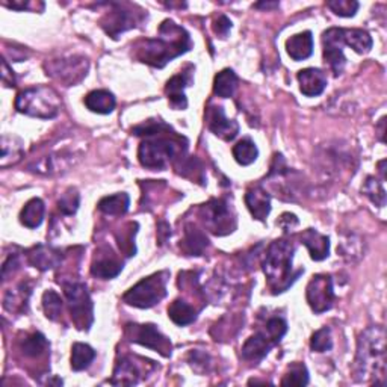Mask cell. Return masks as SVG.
Returning <instances> with one entry per match:
<instances>
[{
    "instance_id": "obj_7",
    "label": "cell",
    "mask_w": 387,
    "mask_h": 387,
    "mask_svg": "<svg viewBox=\"0 0 387 387\" xmlns=\"http://www.w3.org/2000/svg\"><path fill=\"white\" fill-rule=\"evenodd\" d=\"M62 286L68 300L73 322L79 330H88L94 321V305L86 286L80 281H70Z\"/></svg>"
},
{
    "instance_id": "obj_51",
    "label": "cell",
    "mask_w": 387,
    "mask_h": 387,
    "mask_svg": "<svg viewBox=\"0 0 387 387\" xmlns=\"http://www.w3.org/2000/svg\"><path fill=\"white\" fill-rule=\"evenodd\" d=\"M384 123H386V118H381L380 120V133H378V135H380V141L381 142H384V138H383V135H384Z\"/></svg>"
},
{
    "instance_id": "obj_4",
    "label": "cell",
    "mask_w": 387,
    "mask_h": 387,
    "mask_svg": "<svg viewBox=\"0 0 387 387\" xmlns=\"http://www.w3.org/2000/svg\"><path fill=\"white\" fill-rule=\"evenodd\" d=\"M173 129H168V131L162 132L167 133ZM162 133L149 136L153 138L150 141H144L140 149H138V159L140 164L149 169H158V171H162L165 169L169 162L182 151V136L176 135L174 132L169 133L168 136H162Z\"/></svg>"
},
{
    "instance_id": "obj_37",
    "label": "cell",
    "mask_w": 387,
    "mask_h": 387,
    "mask_svg": "<svg viewBox=\"0 0 387 387\" xmlns=\"http://www.w3.org/2000/svg\"><path fill=\"white\" fill-rule=\"evenodd\" d=\"M361 192L372 201V203L378 207L386 206V191L383 187V182L378 180L377 177H368L366 182L363 183Z\"/></svg>"
},
{
    "instance_id": "obj_20",
    "label": "cell",
    "mask_w": 387,
    "mask_h": 387,
    "mask_svg": "<svg viewBox=\"0 0 387 387\" xmlns=\"http://www.w3.org/2000/svg\"><path fill=\"white\" fill-rule=\"evenodd\" d=\"M303 245L308 247L310 257L313 261L321 262L328 257L330 254V239L325 235H321L318 230L308 229L301 235Z\"/></svg>"
},
{
    "instance_id": "obj_36",
    "label": "cell",
    "mask_w": 387,
    "mask_h": 387,
    "mask_svg": "<svg viewBox=\"0 0 387 387\" xmlns=\"http://www.w3.org/2000/svg\"><path fill=\"white\" fill-rule=\"evenodd\" d=\"M48 350V342L44 334L34 333L21 342V351L26 357H41Z\"/></svg>"
},
{
    "instance_id": "obj_2",
    "label": "cell",
    "mask_w": 387,
    "mask_h": 387,
    "mask_svg": "<svg viewBox=\"0 0 387 387\" xmlns=\"http://www.w3.org/2000/svg\"><path fill=\"white\" fill-rule=\"evenodd\" d=\"M352 372L359 383H370L375 386L384 384L386 332L383 327H369L359 336Z\"/></svg>"
},
{
    "instance_id": "obj_12",
    "label": "cell",
    "mask_w": 387,
    "mask_h": 387,
    "mask_svg": "<svg viewBox=\"0 0 387 387\" xmlns=\"http://www.w3.org/2000/svg\"><path fill=\"white\" fill-rule=\"evenodd\" d=\"M305 298L314 313H324L332 309L336 298L332 276H327V274L314 276L308 285Z\"/></svg>"
},
{
    "instance_id": "obj_35",
    "label": "cell",
    "mask_w": 387,
    "mask_h": 387,
    "mask_svg": "<svg viewBox=\"0 0 387 387\" xmlns=\"http://www.w3.org/2000/svg\"><path fill=\"white\" fill-rule=\"evenodd\" d=\"M257 156H259V149H257V145L249 138L239 141L235 147H233V158H235L236 162L242 167L252 165L253 162H256Z\"/></svg>"
},
{
    "instance_id": "obj_49",
    "label": "cell",
    "mask_w": 387,
    "mask_h": 387,
    "mask_svg": "<svg viewBox=\"0 0 387 387\" xmlns=\"http://www.w3.org/2000/svg\"><path fill=\"white\" fill-rule=\"evenodd\" d=\"M2 82L6 86H15V76L12 68H10L8 62L3 59L2 61Z\"/></svg>"
},
{
    "instance_id": "obj_24",
    "label": "cell",
    "mask_w": 387,
    "mask_h": 387,
    "mask_svg": "<svg viewBox=\"0 0 387 387\" xmlns=\"http://www.w3.org/2000/svg\"><path fill=\"white\" fill-rule=\"evenodd\" d=\"M209 245V239L201 230H198L194 225H187L185 227V236L180 244L182 252L188 256H201Z\"/></svg>"
},
{
    "instance_id": "obj_16",
    "label": "cell",
    "mask_w": 387,
    "mask_h": 387,
    "mask_svg": "<svg viewBox=\"0 0 387 387\" xmlns=\"http://www.w3.org/2000/svg\"><path fill=\"white\" fill-rule=\"evenodd\" d=\"M28 262L39 271L55 270L62 262V253L53 247L39 244L28 252Z\"/></svg>"
},
{
    "instance_id": "obj_6",
    "label": "cell",
    "mask_w": 387,
    "mask_h": 387,
    "mask_svg": "<svg viewBox=\"0 0 387 387\" xmlns=\"http://www.w3.org/2000/svg\"><path fill=\"white\" fill-rule=\"evenodd\" d=\"M168 279V271H159L142 279L123 295L124 303L138 309H150L159 304L167 296Z\"/></svg>"
},
{
    "instance_id": "obj_31",
    "label": "cell",
    "mask_w": 387,
    "mask_h": 387,
    "mask_svg": "<svg viewBox=\"0 0 387 387\" xmlns=\"http://www.w3.org/2000/svg\"><path fill=\"white\" fill-rule=\"evenodd\" d=\"M129 206H131V198L126 192H118L99 201V211L106 215H124L129 211Z\"/></svg>"
},
{
    "instance_id": "obj_15",
    "label": "cell",
    "mask_w": 387,
    "mask_h": 387,
    "mask_svg": "<svg viewBox=\"0 0 387 387\" xmlns=\"http://www.w3.org/2000/svg\"><path fill=\"white\" fill-rule=\"evenodd\" d=\"M192 73L194 71H182V73H179V75L173 76L167 82L165 93L169 100V104H171V106L177 111H183L188 106V100H187V95H185V90H187L188 86H191L194 82Z\"/></svg>"
},
{
    "instance_id": "obj_23",
    "label": "cell",
    "mask_w": 387,
    "mask_h": 387,
    "mask_svg": "<svg viewBox=\"0 0 387 387\" xmlns=\"http://www.w3.org/2000/svg\"><path fill=\"white\" fill-rule=\"evenodd\" d=\"M286 52L294 61H304L313 53V37L310 30L290 37L286 41Z\"/></svg>"
},
{
    "instance_id": "obj_34",
    "label": "cell",
    "mask_w": 387,
    "mask_h": 387,
    "mask_svg": "<svg viewBox=\"0 0 387 387\" xmlns=\"http://www.w3.org/2000/svg\"><path fill=\"white\" fill-rule=\"evenodd\" d=\"M95 359V351L86 343H75L71 348V369L80 372L91 365Z\"/></svg>"
},
{
    "instance_id": "obj_14",
    "label": "cell",
    "mask_w": 387,
    "mask_h": 387,
    "mask_svg": "<svg viewBox=\"0 0 387 387\" xmlns=\"http://www.w3.org/2000/svg\"><path fill=\"white\" fill-rule=\"evenodd\" d=\"M206 120L209 131L224 141L235 140L239 133V124L235 120L225 117L224 109L221 106L209 108Z\"/></svg>"
},
{
    "instance_id": "obj_5",
    "label": "cell",
    "mask_w": 387,
    "mask_h": 387,
    "mask_svg": "<svg viewBox=\"0 0 387 387\" xmlns=\"http://www.w3.org/2000/svg\"><path fill=\"white\" fill-rule=\"evenodd\" d=\"M62 106V102L50 86H32L19 93L15 99V109L20 114L41 118V120H52L59 114Z\"/></svg>"
},
{
    "instance_id": "obj_52",
    "label": "cell",
    "mask_w": 387,
    "mask_h": 387,
    "mask_svg": "<svg viewBox=\"0 0 387 387\" xmlns=\"http://www.w3.org/2000/svg\"><path fill=\"white\" fill-rule=\"evenodd\" d=\"M384 165H386V160H381L380 164H378V168H380V173H381V180H386V171H384Z\"/></svg>"
},
{
    "instance_id": "obj_26",
    "label": "cell",
    "mask_w": 387,
    "mask_h": 387,
    "mask_svg": "<svg viewBox=\"0 0 387 387\" xmlns=\"http://www.w3.org/2000/svg\"><path fill=\"white\" fill-rule=\"evenodd\" d=\"M46 214V206L41 198L29 200L20 212V223L28 229H37L41 225Z\"/></svg>"
},
{
    "instance_id": "obj_8",
    "label": "cell",
    "mask_w": 387,
    "mask_h": 387,
    "mask_svg": "<svg viewBox=\"0 0 387 387\" xmlns=\"http://www.w3.org/2000/svg\"><path fill=\"white\" fill-rule=\"evenodd\" d=\"M46 75L53 77L66 86H73L84 80L88 75L90 62L84 56H68V58L50 59L44 64Z\"/></svg>"
},
{
    "instance_id": "obj_21",
    "label": "cell",
    "mask_w": 387,
    "mask_h": 387,
    "mask_svg": "<svg viewBox=\"0 0 387 387\" xmlns=\"http://www.w3.org/2000/svg\"><path fill=\"white\" fill-rule=\"evenodd\" d=\"M141 380V370L131 357H123L114 369L111 384L114 386H135Z\"/></svg>"
},
{
    "instance_id": "obj_43",
    "label": "cell",
    "mask_w": 387,
    "mask_h": 387,
    "mask_svg": "<svg viewBox=\"0 0 387 387\" xmlns=\"http://www.w3.org/2000/svg\"><path fill=\"white\" fill-rule=\"evenodd\" d=\"M327 6L339 17H354L360 5L356 0H330Z\"/></svg>"
},
{
    "instance_id": "obj_17",
    "label": "cell",
    "mask_w": 387,
    "mask_h": 387,
    "mask_svg": "<svg viewBox=\"0 0 387 387\" xmlns=\"http://www.w3.org/2000/svg\"><path fill=\"white\" fill-rule=\"evenodd\" d=\"M300 90L305 97H317L324 93L327 86L325 73L319 68H304L298 71Z\"/></svg>"
},
{
    "instance_id": "obj_11",
    "label": "cell",
    "mask_w": 387,
    "mask_h": 387,
    "mask_svg": "<svg viewBox=\"0 0 387 387\" xmlns=\"http://www.w3.org/2000/svg\"><path fill=\"white\" fill-rule=\"evenodd\" d=\"M126 334L129 341L140 343L145 348L155 350L156 352L162 354L164 357L171 356V342L168 341L162 333L159 332L156 325L153 324H129L126 327Z\"/></svg>"
},
{
    "instance_id": "obj_30",
    "label": "cell",
    "mask_w": 387,
    "mask_h": 387,
    "mask_svg": "<svg viewBox=\"0 0 387 387\" xmlns=\"http://www.w3.org/2000/svg\"><path fill=\"white\" fill-rule=\"evenodd\" d=\"M121 271H123V263L118 262L115 257H100L91 266L93 276L102 280L115 279Z\"/></svg>"
},
{
    "instance_id": "obj_18",
    "label": "cell",
    "mask_w": 387,
    "mask_h": 387,
    "mask_svg": "<svg viewBox=\"0 0 387 387\" xmlns=\"http://www.w3.org/2000/svg\"><path fill=\"white\" fill-rule=\"evenodd\" d=\"M245 205L254 220L265 221L271 212V196L262 187L249 188L245 194Z\"/></svg>"
},
{
    "instance_id": "obj_33",
    "label": "cell",
    "mask_w": 387,
    "mask_h": 387,
    "mask_svg": "<svg viewBox=\"0 0 387 387\" xmlns=\"http://www.w3.org/2000/svg\"><path fill=\"white\" fill-rule=\"evenodd\" d=\"M30 295V287H28L26 283H21L17 286V289L8 290L3 298V305L6 310L10 312H21L26 309V304Z\"/></svg>"
},
{
    "instance_id": "obj_44",
    "label": "cell",
    "mask_w": 387,
    "mask_h": 387,
    "mask_svg": "<svg viewBox=\"0 0 387 387\" xmlns=\"http://www.w3.org/2000/svg\"><path fill=\"white\" fill-rule=\"evenodd\" d=\"M189 365L192 366V369H196L197 372H203L209 366V356L205 352L192 351L189 354Z\"/></svg>"
},
{
    "instance_id": "obj_38",
    "label": "cell",
    "mask_w": 387,
    "mask_h": 387,
    "mask_svg": "<svg viewBox=\"0 0 387 387\" xmlns=\"http://www.w3.org/2000/svg\"><path fill=\"white\" fill-rule=\"evenodd\" d=\"M283 386H308L309 384V370L303 363H292L289 366L287 372L285 374L283 380H281Z\"/></svg>"
},
{
    "instance_id": "obj_25",
    "label": "cell",
    "mask_w": 387,
    "mask_h": 387,
    "mask_svg": "<svg viewBox=\"0 0 387 387\" xmlns=\"http://www.w3.org/2000/svg\"><path fill=\"white\" fill-rule=\"evenodd\" d=\"M86 108L100 115H108L115 109V95L108 90H94L85 97Z\"/></svg>"
},
{
    "instance_id": "obj_46",
    "label": "cell",
    "mask_w": 387,
    "mask_h": 387,
    "mask_svg": "<svg viewBox=\"0 0 387 387\" xmlns=\"http://www.w3.org/2000/svg\"><path fill=\"white\" fill-rule=\"evenodd\" d=\"M6 8L10 10H15V11H35L37 10V3H32L29 0H14V2H6L3 0L2 2Z\"/></svg>"
},
{
    "instance_id": "obj_42",
    "label": "cell",
    "mask_w": 387,
    "mask_h": 387,
    "mask_svg": "<svg viewBox=\"0 0 387 387\" xmlns=\"http://www.w3.org/2000/svg\"><path fill=\"white\" fill-rule=\"evenodd\" d=\"M79 205H80V196L79 192L73 188L64 192L62 197L58 201V207L64 215H75L77 212Z\"/></svg>"
},
{
    "instance_id": "obj_10",
    "label": "cell",
    "mask_w": 387,
    "mask_h": 387,
    "mask_svg": "<svg viewBox=\"0 0 387 387\" xmlns=\"http://www.w3.org/2000/svg\"><path fill=\"white\" fill-rule=\"evenodd\" d=\"M112 11H109L100 20V26L112 38L118 39L123 32L133 29L144 20V12H135L133 8H129L123 3H111Z\"/></svg>"
},
{
    "instance_id": "obj_22",
    "label": "cell",
    "mask_w": 387,
    "mask_h": 387,
    "mask_svg": "<svg viewBox=\"0 0 387 387\" xmlns=\"http://www.w3.org/2000/svg\"><path fill=\"white\" fill-rule=\"evenodd\" d=\"M0 147H2V155H0V167L2 168L19 164L24 156L23 141L15 135H3Z\"/></svg>"
},
{
    "instance_id": "obj_3",
    "label": "cell",
    "mask_w": 387,
    "mask_h": 387,
    "mask_svg": "<svg viewBox=\"0 0 387 387\" xmlns=\"http://www.w3.org/2000/svg\"><path fill=\"white\" fill-rule=\"evenodd\" d=\"M294 244L286 239L274 240L268 247L263 261V272L268 279V286L272 294L285 292L304 272V270H300L294 274Z\"/></svg>"
},
{
    "instance_id": "obj_19",
    "label": "cell",
    "mask_w": 387,
    "mask_h": 387,
    "mask_svg": "<svg viewBox=\"0 0 387 387\" xmlns=\"http://www.w3.org/2000/svg\"><path fill=\"white\" fill-rule=\"evenodd\" d=\"M274 345L276 343L262 330V332L249 337L242 346V359L247 361H261L271 351Z\"/></svg>"
},
{
    "instance_id": "obj_40",
    "label": "cell",
    "mask_w": 387,
    "mask_h": 387,
    "mask_svg": "<svg viewBox=\"0 0 387 387\" xmlns=\"http://www.w3.org/2000/svg\"><path fill=\"white\" fill-rule=\"evenodd\" d=\"M263 332L266 333V336H268L274 343L277 345L287 332V322L280 317L270 318L268 322H266Z\"/></svg>"
},
{
    "instance_id": "obj_48",
    "label": "cell",
    "mask_w": 387,
    "mask_h": 387,
    "mask_svg": "<svg viewBox=\"0 0 387 387\" xmlns=\"http://www.w3.org/2000/svg\"><path fill=\"white\" fill-rule=\"evenodd\" d=\"M19 266H20V261H19V256L17 254H11L8 259L5 261L3 266H2V279L6 280L8 279V274H10V270L15 271V270H19Z\"/></svg>"
},
{
    "instance_id": "obj_1",
    "label": "cell",
    "mask_w": 387,
    "mask_h": 387,
    "mask_svg": "<svg viewBox=\"0 0 387 387\" xmlns=\"http://www.w3.org/2000/svg\"><path fill=\"white\" fill-rule=\"evenodd\" d=\"M191 47L192 39L187 29L173 20H165L159 28V37L141 41L135 47V56L147 66L164 68L177 56L189 52Z\"/></svg>"
},
{
    "instance_id": "obj_39",
    "label": "cell",
    "mask_w": 387,
    "mask_h": 387,
    "mask_svg": "<svg viewBox=\"0 0 387 387\" xmlns=\"http://www.w3.org/2000/svg\"><path fill=\"white\" fill-rule=\"evenodd\" d=\"M43 309L50 321H58L62 314V300L55 290H46L43 295Z\"/></svg>"
},
{
    "instance_id": "obj_29",
    "label": "cell",
    "mask_w": 387,
    "mask_h": 387,
    "mask_svg": "<svg viewBox=\"0 0 387 387\" xmlns=\"http://www.w3.org/2000/svg\"><path fill=\"white\" fill-rule=\"evenodd\" d=\"M168 317L176 325H189L197 319V310L183 300H176L168 308Z\"/></svg>"
},
{
    "instance_id": "obj_47",
    "label": "cell",
    "mask_w": 387,
    "mask_h": 387,
    "mask_svg": "<svg viewBox=\"0 0 387 387\" xmlns=\"http://www.w3.org/2000/svg\"><path fill=\"white\" fill-rule=\"evenodd\" d=\"M298 223H300V221H298V218L294 214H283V215L279 218V221H277V224L286 233L287 232H292L298 225Z\"/></svg>"
},
{
    "instance_id": "obj_41",
    "label": "cell",
    "mask_w": 387,
    "mask_h": 387,
    "mask_svg": "<svg viewBox=\"0 0 387 387\" xmlns=\"http://www.w3.org/2000/svg\"><path fill=\"white\" fill-rule=\"evenodd\" d=\"M310 348L314 352H327L333 348V339L330 334V328L324 327L312 334Z\"/></svg>"
},
{
    "instance_id": "obj_32",
    "label": "cell",
    "mask_w": 387,
    "mask_h": 387,
    "mask_svg": "<svg viewBox=\"0 0 387 387\" xmlns=\"http://www.w3.org/2000/svg\"><path fill=\"white\" fill-rule=\"evenodd\" d=\"M70 158L71 156H66V155L46 156L35 165L34 171H37L39 174H48V176L67 171V168L71 165Z\"/></svg>"
},
{
    "instance_id": "obj_45",
    "label": "cell",
    "mask_w": 387,
    "mask_h": 387,
    "mask_svg": "<svg viewBox=\"0 0 387 387\" xmlns=\"http://www.w3.org/2000/svg\"><path fill=\"white\" fill-rule=\"evenodd\" d=\"M232 30V21L225 15H220L214 23V32L216 35H220L221 38H225L229 35V32Z\"/></svg>"
},
{
    "instance_id": "obj_28",
    "label": "cell",
    "mask_w": 387,
    "mask_h": 387,
    "mask_svg": "<svg viewBox=\"0 0 387 387\" xmlns=\"http://www.w3.org/2000/svg\"><path fill=\"white\" fill-rule=\"evenodd\" d=\"M238 82L239 79L236 76V73L230 68H224L215 76L214 93L218 97H221V99H229V97L235 94Z\"/></svg>"
},
{
    "instance_id": "obj_9",
    "label": "cell",
    "mask_w": 387,
    "mask_h": 387,
    "mask_svg": "<svg viewBox=\"0 0 387 387\" xmlns=\"http://www.w3.org/2000/svg\"><path fill=\"white\" fill-rule=\"evenodd\" d=\"M201 218L209 232L216 236L229 235L236 229L235 214L224 198H214L201 206Z\"/></svg>"
},
{
    "instance_id": "obj_50",
    "label": "cell",
    "mask_w": 387,
    "mask_h": 387,
    "mask_svg": "<svg viewBox=\"0 0 387 387\" xmlns=\"http://www.w3.org/2000/svg\"><path fill=\"white\" fill-rule=\"evenodd\" d=\"M256 8H262V10H274V8H279L277 2H262V3H256Z\"/></svg>"
},
{
    "instance_id": "obj_13",
    "label": "cell",
    "mask_w": 387,
    "mask_h": 387,
    "mask_svg": "<svg viewBox=\"0 0 387 387\" xmlns=\"http://www.w3.org/2000/svg\"><path fill=\"white\" fill-rule=\"evenodd\" d=\"M322 44H324L325 64H328L336 76L342 75L346 64V58L343 55V29L332 28L324 32Z\"/></svg>"
},
{
    "instance_id": "obj_27",
    "label": "cell",
    "mask_w": 387,
    "mask_h": 387,
    "mask_svg": "<svg viewBox=\"0 0 387 387\" xmlns=\"http://www.w3.org/2000/svg\"><path fill=\"white\" fill-rule=\"evenodd\" d=\"M343 44L351 47L356 53H368L374 46V39L368 30L343 29Z\"/></svg>"
}]
</instances>
